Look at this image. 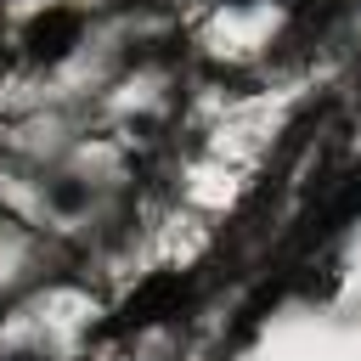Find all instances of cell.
<instances>
[{"label":"cell","mask_w":361,"mask_h":361,"mask_svg":"<svg viewBox=\"0 0 361 361\" xmlns=\"http://www.w3.org/2000/svg\"><path fill=\"white\" fill-rule=\"evenodd\" d=\"M79 39V17L73 11H39L34 23H28V51H39V56H62L68 45Z\"/></svg>","instance_id":"6da1fadb"}]
</instances>
